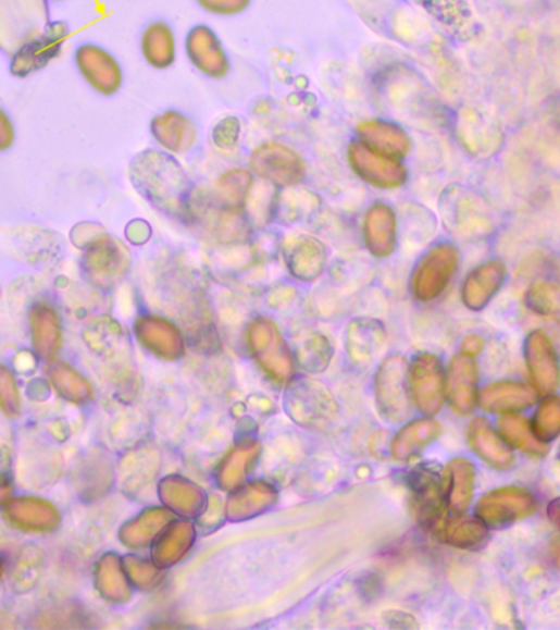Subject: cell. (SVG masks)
<instances>
[{
	"label": "cell",
	"mask_w": 560,
	"mask_h": 630,
	"mask_svg": "<svg viewBox=\"0 0 560 630\" xmlns=\"http://www.w3.org/2000/svg\"><path fill=\"white\" fill-rule=\"evenodd\" d=\"M378 409L390 422H403L411 413L410 376L407 361L390 357L382 363L375 381Z\"/></svg>",
	"instance_id": "9c48e42d"
},
{
	"label": "cell",
	"mask_w": 560,
	"mask_h": 630,
	"mask_svg": "<svg viewBox=\"0 0 560 630\" xmlns=\"http://www.w3.org/2000/svg\"><path fill=\"white\" fill-rule=\"evenodd\" d=\"M326 348H328V344H326L322 335L315 334L309 337V341H306V344H303L302 350L299 351L303 367H312V365H315V367H319V370H322V368H320L319 354H322Z\"/></svg>",
	"instance_id": "f35d334b"
},
{
	"label": "cell",
	"mask_w": 560,
	"mask_h": 630,
	"mask_svg": "<svg viewBox=\"0 0 560 630\" xmlns=\"http://www.w3.org/2000/svg\"><path fill=\"white\" fill-rule=\"evenodd\" d=\"M74 63L80 77L100 96L112 97L122 89L125 79L122 64L105 48L94 44L79 45Z\"/></svg>",
	"instance_id": "8fae6325"
},
{
	"label": "cell",
	"mask_w": 560,
	"mask_h": 630,
	"mask_svg": "<svg viewBox=\"0 0 560 630\" xmlns=\"http://www.w3.org/2000/svg\"><path fill=\"white\" fill-rule=\"evenodd\" d=\"M433 532L451 547L462 548V551H474L482 547L487 541V526L478 517H468L464 514L443 517Z\"/></svg>",
	"instance_id": "4316f807"
},
{
	"label": "cell",
	"mask_w": 560,
	"mask_h": 630,
	"mask_svg": "<svg viewBox=\"0 0 560 630\" xmlns=\"http://www.w3.org/2000/svg\"><path fill=\"white\" fill-rule=\"evenodd\" d=\"M536 496L518 486L498 487L485 494L475 507L478 519L491 529L507 528L531 516L536 509Z\"/></svg>",
	"instance_id": "30bf717a"
},
{
	"label": "cell",
	"mask_w": 560,
	"mask_h": 630,
	"mask_svg": "<svg viewBox=\"0 0 560 630\" xmlns=\"http://www.w3.org/2000/svg\"><path fill=\"white\" fill-rule=\"evenodd\" d=\"M246 338L252 355H256L265 371L277 380H286L289 376L293 367L290 351L277 325L271 319L264 316L252 319L246 328Z\"/></svg>",
	"instance_id": "7c38bea8"
},
{
	"label": "cell",
	"mask_w": 560,
	"mask_h": 630,
	"mask_svg": "<svg viewBox=\"0 0 560 630\" xmlns=\"http://www.w3.org/2000/svg\"><path fill=\"white\" fill-rule=\"evenodd\" d=\"M133 189L157 212L190 227L197 186L174 155L163 150L139 151L128 166Z\"/></svg>",
	"instance_id": "6da1fadb"
},
{
	"label": "cell",
	"mask_w": 560,
	"mask_h": 630,
	"mask_svg": "<svg viewBox=\"0 0 560 630\" xmlns=\"http://www.w3.org/2000/svg\"><path fill=\"white\" fill-rule=\"evenodd\" d=\"M547 517H549L550 522L560 531V497L547 506Z\"/></svg>",
	"instance_id": "ee69618b"
},
{
	"label": "cell",
	"mask_w": 560,
	"mask_h": 630,
	"mask_svg": "<svg viewBox=\"0 0 560 630\" xmlns=\"http://www.w3.org/2000/svg\"><path fill=\"white\" fill-rule=\"evenodd\" d=\"M248 168L258 180L277 189L303 186L309 180L306 158L296 148L277 140L259 144L249 153Z\"/></svg>",
	"instance_id": "3957f363"
},
{
	"label": "cell",
	"mask_w": 560,
	"mask_h": 630,
	"mask_svg": "<svg viewBox=\"0 0 560 630\" xmlns=\"http://www.w3.org/2000/svg\"><path fill=\"white\" fill-rule=\"evenodd\" d=\"M254 184L256 176L249 171V168H229L220 174L215 187H213L212 196L223 206L245 212L246 202H248L249 194H251Z\"/></svg>",
	"instance_id": "f546056e"
},
{
	"label": "cell",
	"mask_w": 560,
	"mask_h": 630,
	"mask_svg": "<svg viewBox=\"0 0 560 630\" xmlns=\"http://www.w3.org/2000/svg\"><path fill=\"white\" fill-rule=\"evenodd\" d=\"M362 247L375 260H388L400 247V214L387 199H374L359 219Z\"/></svg>",
	"instance_id": "8992f818"
},
{
	"label": "cell",
	"mask_w": 560,
	"mask_h": 630,
	"mask_svg": "<svg viewBox=\"0 0 560 630\" xmlns=\"http://www.w3.org/2000/svg\"><path fill=\"white\" fill-rule=\"evenodd\" d=\"M128 561V570H132L133 577L135 578L136 584L144 586V583H154L153 578H160L157 575V570L150 567L147 561L138 560V558H126Z\"/></svg>",
	"instance_id": "60d3db41"
},
{
	"label": "cell",
	"mask_w": 560,
	"mask_h": 630,
	"mask_svg": "<svg viewBox=\"0 0 560 630\" xmlns=\"http://www.w3.org/2000/svg\"><path fill=\"white\" fill-rule=\"evenodd\" d=\"M498 432L508 445L524 452V454L543 457L547 452V445L534 435L533 428H531L526 417L518 416L514 412L505 413L498 419Z\"/></svg>",
	"instance_id": "1f68e13d"
},
{
	"label": "cell",
	"mask_w": 560,
	"mask_h": 630,
	"mask_svg": "<svg viewBox=\"0 0 560 630\" xmlns=\"http://www.w3.org/2000/svg\"><path fill=\"white\" fill-rule=\"evenodd\" d=\"M446 503L455 514H464L472 503L475 484V467L468 458H455L446 471Z\"/></svg>",
	"instance_id": "4dcf8cb0"
},
{
	"label": "cell",
	"mask_w": 560,
	"mask_h": 630,
	"mask_svg": "<svg viewBox=\"0 0 560 630\" xmlns=\"http://www.w3.org/2000/svg\"><path fill=\"white\" fill-rule=\"evenodd\" d=\"M15 144V127L8 112L0 108V151H8Z\"/></svg>",
	"instance_id": "b9f144b4"
},
{
	"label": "cell",
	"mask_w": 560,
	"mask_h": 630,
	"mask_svg": "<svg viewBox=\"0 0 560 630\" xmlns=\"http://www.w3.org/2000/svg\"><path fill=\"white\" fill-rule=\"evenodd\" d=\"M411 397L418 409L435 416L445 406L446 381L441 360L432 354L418 355L408 370Z\"/></svg>",
	"instance_id": "9a60e30c"
},
{
	"label": "cell",
	"mask_w": 560,
	"mask_h": 630,
	"mask_svg": "<svg viewBox=\"0 0 560 630\" xmlns=\"http://www.w3.org/2000/svg\"><path fill=\"white\" fill-rule=\"evenodd\" d=\"M441 435V425L433 419H418L405 425L391 442V457L405 461L428 447Z\"/></svg>",
	"instance_id": "f1b7e54d"
},
{
	"label": "cell",
	"mask_w": 560,
	"mask_h": 630,
	"mask_svg": "<svg viewBox=\"0 0 560 630\" xmlns=\"http://www.w3.org/2000/svg\"><path fill=\"white\" fill-rule=\"evenodd\" d=\"M51 2H60V0H51Z\"/></svg>",
	"instance_id": "f6af8a7d"
},
{
	"label": "cell",
	"mask_w": 560,
	"mask_h": 630,
	"mask_svg": "<svg viewBox=\"0 0 560 630\" xmlns=\"http://www.w3.org/2000/svg\"><path fill=\"white\" fill-rule=\"evenodd\" d=\"M346 163L361 183L382 193L403 189L410 181L407 161L378 153L354 137L346 145Z\"/></svg>",
	"instance_id": "277c9868"
},
{
	"label": "cell",
	"mask_w": 560,
	"mask_h": 630,
	"mask_svg": "<svg viewBox=\"0 0 560 630\" xmlns=\"http://www.w3.org/2000/svg\"><path fill=\"white\" fill-rule=\"evenodd\" d=\"M278 254L290 276L300 283H313L325 273L329 250L325 242L306 232H287L278 237Z\"/></svg>",
	"instance_id": "52a82bcc"
},
{
	"label": "cell",
	"mask_w": 560,
	"mask_h": 630,
	"mask_svg": "<svg viewBox=\"0 0 560 630\" xmlns=\"http://www.w3.org/2000/svg\"><path fill=\"white\" fill-rule=\"evenodd\" d=\"M482 350H484V341L478 335H469L462 342V354L469 355V357H475Z\"/></svg>",
	"instance_id": "7bdbcfd3"
},
{
	"label": "cell",
	"mask_w": 560,
	"mask_h": 630,
	"mask_svg": "<svg viewBox=\"0 0 560 630\" xmlns=\"http://www.w3.org/2000/svg\"><path fill=\"white\" fill-rule=\"evenodd\" d=\"M32 338L41 357L50 358L60 350L63 325L60 313L50 300L40 299L28 310Z\"/></svg>",
	"instance_id": "484cf974"
},
{
	"label": "cell",
	"mask_w": 560,
	"mask_h": 630,
	"mask_svg": "<svg viewBox=\"0 0 560 630\" xmlns=\"http://www.w3.org/2000/svg\"><path fill=\"white\" fill-rule=\"evenodd\" d=\"M527 371L537 393L550 396L560 386V365L552 342L544 332H531L524 342Z\"/></svg>",
	"instance_id": "ac0fdd59"
},
{
	"label": "cell",
	"mask_w": 560,
	"mask_h": 630,
	"mask_svg": "<svg viewBox=\"0 0 560 630\" xmlns=\"http://www.w3.org/2000/svg\"><path fill=\"white\" fill-rule=\"evenodd\" d=\"M184 51L194 70L207 79L223 81L232 73L228 51L210 25H194L184 38Z\"/></svg>",
	"instance_id": "ba28073f"
},
{
	"label": "cell",
	"mask_w": 560,
	"mask_h": 630,
	"mask_svg": "<svg viewBox=\"0 0 560 630\" xmlns=\"http://www.w3.org/2000/svg\"><path fill=\"white\" fill-rule=\"evenodd\" d=\"M352 137L378 153L407 161L413 151V138L401 122L391 118L362 119L356 124Z\"/></svg>",
	"instance_id": "2e32d148"
},
{
	"label": "cell",
	"mask_w": 560,
	"mask_h": 630,
	"mask_svg": "<svg viewBox=\"0 0 560 630\" xmlns=\"http://www.w3.org/2000/svg\"><path fill=\"white\" fill-rule=\"evenodd\" d=\"M139 50L148 66L158 71L171 70L177 61V35L166 21H154L145 27Z\"/></svg>",
	"instance_id": "d4e9b609"
},
{
	"label": "cell",
	"mask_w": 560,
	"mask_h": 630,
	"mask_svg": "<svg viewBox=\"0 0 560 630\" xmlns=\"http://www.w3.org/2000/svg\"><path fill=\"white\" fill-rule=\"evenodd\" d=\"M385 335L384 324L377 319H354L348 329V350L358 365H369L384 350Z\"/></svg>",
	"instance_id": "83f0119b"
},
{
	"label": "cell",
	"mask_w": 560,
	"mask_h": 630,
	"mask_svg": "<svg viewBox=\"0 0 560 630\" xmlns=\"http://www.w3.org/2000/svg\"><path fill=\"white\" fill-rule=\"evenodd\" d=\"M202 11L215 17H236L251 8L252 0H196Z\"/></svg>",
	"instance_id": "8d00e7d4"
},
{
	"label": "cell",
	"mask_w": 560,
	"mask_h": 630,
	"mask_svg": "<svg viewBox=\"0 0 560 630\" xmlns=\"http://www.w3.org/2000/svg\"><path fill=\"white\" fill-rule=\"evenodd\" d=\"M322 197L315 190L303 186L287 187L278 190L275 224L303 225L310 224L322 212Z\"/></svg>",
	"instance_id": "7402d4cb"
},
{
	"label": "cell",
	"mask_w": 560,
	"mask_h": 630,
	"mask_svg": "<svg viewBox=\"0 0 560 630\" xmlns=\"http://www.w3.org/2000/svg\"><path fill=\"white\" fill-rule=\"evenodd\" d=\"M446 394L456 412L468 416L475 409L478 399L477 365L469 355L459 354L449 365Z\"/></svg>",
	"instance_id": "ffe728a7"
},
{
	"label": "cell",
	"mask_w": 560,
	"mask_h": 630,
	"mask_svg": "<svg viewBox=\"0 0 560 630\" xmlns=\"http://www.w3.org/2000/svg\"><path fill=\"white\" fill-rule=\"evenodd\" d=\"M125 237L129 244L141 247V245L148 244L151 237H153V228H151V225L148 224L145 219H135V221L126 225Z\"/></svg>",
	"instance_id": "ab89813d"
},
{
	"label": "cell",
	"mask_w": 560,
	"mask_h": 630,
	"mask_svg": "<svg viewBox=\"0 0 560 630\" xmlns=\"http://www.w3.org/2000/svg\"><path fill=\"white\" fill-rule=\"evenodd\" d=\"M410 487L418 519L433 531L436 523L446 516V473L432 465H422L411 471Z\"/></svg>",
	"instance_id": "5bb4252c"
},
{
	"label": "cell",
	"mask_w": 560,
	"mask_h": 630,
	"mask_svg": "<svg viewBox=\"0 0 560 630\" xmlns=\"http://www.w3.org/2000/svg\"><path fill=\"white\" fill-rule=\"evenodd\" d=\"M80 268L84 276L97 289L110 291L125 280L132 267V254L120 238L109 232L84 248Z\"/></svg>",
	"instance_id": "5b68a950"
},
{
	"label": "cell",
	"mask_w": 560,
	"mask_h": 630,
	"mask_svg": "<svg viewBox=\"0 0 560 630\" xmlns=\"http://www.w3.org/2000/svg\"><path fill=\"white\" fill-rule=\"evenodd\" d=\"M505 277H507V268L500 260L478 264L462 283V302L471 310L484 309L503 286Z\"/></svg>",
	"instance_id": "44dd1931"
},
{
	"label": "cell",
	"mask_w": 560,
	"mask_h": 630,
	"mask_svg": "<svg viewBox=\"0 0 560 630\" xmlns=\"http://www.w3.org/2000/svg\"><path fill=\"white\" fill-rule=\"evenodd\" d=\"M105 228L102 225L94 224V222H83V224L76 225L71 232V240L76 245L77 248L84 250L87 245L92 244L96 238L100 235L105 234Z\"/></svg>",
	"instance_id": "74e56055"
},
{
	"label": "cell",
	"mask_w": 560,
	"mask_h": 630,
	"mask_svg": "<svg viewBox=\"0 0 560 630\" xmlns=\"http://www.w3.org/2000/svg\"><path fill=\"white\" fill-rule=\"evenodd\" d=\"M526 302L531 309L540 316L560 318V284L534 283L526 294Z\"/></svg>",
	"instance_id": "d590c367"
},
{
	"label": "cell",
	"mask_w": 560,
	"mask_h": 630,
	"mask_svg": "<svg viewBox=\"0 0 560 630\" xmlns=\"http://www.w3.org/2000/svg\"><path fill=\"white\" fill-rule=\"evenodd\" d=\"M67 37L70 27L64 22L48 25L43 34L32 38L15 51L11 61L12 76L24 79L47 67L51 61L60 57Z\"/></svg>",
	"instance_id": "4fadbf2b"
},
{
	"label": "cell",
	"mask_w": 560,
	"mask_h": 630,
	"mask_svg": "<svg viewBox=\"0 0 560 630\" xmlns=\"http://www.w3.org/2000/svg\"><path fill=\"white\" fill-rule=\"evenodd\" d=\"M135 335L138 341L160 357L177 358L184 354V338L174 322L157 313H141L136 318Z\"/></svg>",
	"instance_id": "d6986e66"
},
{
	"label": "cell",
	"mask_w": 560,
	"mask_h": 630,
	"mask_svg": "<svg viewBox=\"0 0 560 630\" xmlns=\"http://www.w3.org/2000/svg\"><path fill=\"white\" fill-rule=\"evenodd\" d=\"M469 444L481 460L495 470H508L513 465V452L510 445L495 431L494 425L485 417L472 420L468 431Z\"/></svg>",
	"instance_id": "cb8c5ba5"
},
{
	"label": "cell",
	"mask_w": 560,
	"mask_h": 630,
	"mask_svg": "<svg viewBox=\"0 0 560 630\" xmlns=\"http://www.w3.org/2000/svg\"><path fill=\"white\" fill-rule=\"evenodd\" d=\"M192 542L194 529L190 523H171V528L161 534L153 548V557L158 567H170L174 561L179 560L186 554L187 548L192 545Z\"/></svg>",
	"instance_id": "d6a6232c"
},
{
	"label": "cell",
	"mask_w": 560,
	"mask_h": 630,
	"mask_svg": "<svg viewBox=\"0 0 560 630\" xmlns=\"http://www.w3.org/2000/svg\"><path fill=\"white\" fill-rule=\"evenodd\" d=\"M150 134L161 150L174 157L192 153L199 144L196 122L177 109H167L154 115L151 119Z\"/></svg>",
	"instance_id": "e0dca14e"
},
{
	"label": "cell",
	"mask_w": 560,
	"mask_h": 630,
	"mask_svg": "<svg viewBox=\"0 0 560 630\" xmlns=\"http://www.w3.org/2000/svg\"><path fill=\"white\" fill-rule=\"evenodd\" d=\"M242 138V122L238 115H225L213 124L210 132L212 147L219 153L232 155L239 150Z\"/></svg>",
	"instance_id": "e575fe53"
},
{
	"label": "cell",
	"mask_w": 560,
	"mask_h": 630,
	"mask_svg": "<svg viewBox=\"0 0 560 630\" xmlns=\"http://www.w3.org/2000/svg\"><path fill=\"white\" fill-rule=\"evenodd\" d=\"M461 263L459 248L451 242H436L418 258L410 274V293L422 304L435 302L455 280Z\"/></svg>",
	"instance_id": "7a4b0ae2"
},
{
	"label": "cell",
	"mask_w": 560,
	"mask_h": 630,
	"mask_svg": "<svg viewBox=\"0 0 560 630\" xmlns=\"http://www.w3.org/2000/svg\"><path fill=\"white\" fill-rule=\"evenodd\" d=\"M534 435L540 442L553 441L560 435V396H547L543 403L537 406L536 412L531 422Z\"/></svg>",
	"instance_id": "836d02e7"
},
{
	"label": "cell",
	"mask_w": 560,
	"mask_h": 630,
	"mask_svg": "<svg viewBox=\"0 0 560 630\" xmlns=\"http://www.w3.org/2000/svg\"><path fill=\"white\" fill-rule=\"evenodd\" d=\"M536 391L518 381H497L478 393L477 403L491 413H510L526 410L536 404Z\"/></svg>",
	"instance_id": "603a6c76"
}]
</instances>
